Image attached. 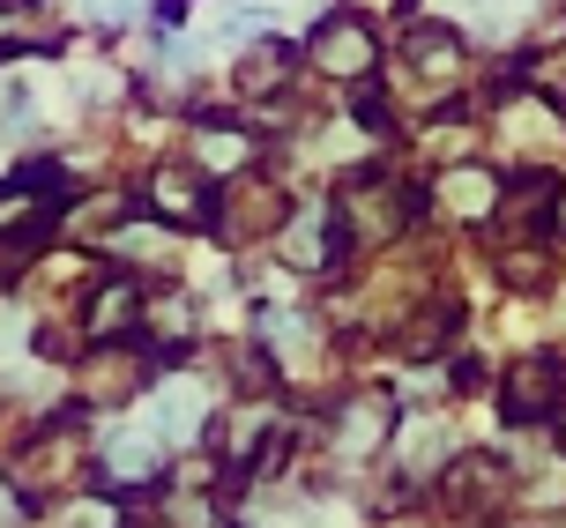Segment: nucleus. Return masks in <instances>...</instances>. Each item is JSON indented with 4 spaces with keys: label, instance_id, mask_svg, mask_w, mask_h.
Wrapping results in <instances>:
<instances>
[{
    "label": "nucleus",
    "instance_id": "obj_1",
    "mask_svg": "<svg viewBox=\"0 0 566 528\" xmlns=\"http://www.w3.org/2000/svg\"><path fill=\"white\" fill-rule=\"evenodd\" d=\"M559 394H566V365H559V358L514 365V380H507V418H514V424H537L544 410H559Z\"/></svg>",
    "mask_w": 566,
    "mask_h": 528
},
{
    "label": "nucleus",
    "instance_id": "obj_2",
    "mask_svg": "<svg viewBox=\"0 0 566 528\" xmlns=\"http://www.w3.org/2000/svg\"><path fill=\"white\" fill-rule=\"evenodd\" d=\"M313 53L328 60L336 75H366V67H373V45H366V30L350 23V15H336V23L321 30V38H313Z\"/></svg>",
    "mask_w": 566,
    "mask_h": 528
},
{
    "label": "nucleus",
    "instance_id": "obj_3",
    "mask_svg": "<svg viewBox=\"0 0 566 528\" xmlns=\"http://www.w3.org/2000/svg\"><path fill=\"white\" fill-rule=\"evenodd\" d=\"M127 8H135V0H105V8H97V15H127Z\"/></svg>",
    "mask_w": 566,
    "mask_h": 528
}]
</instances>
